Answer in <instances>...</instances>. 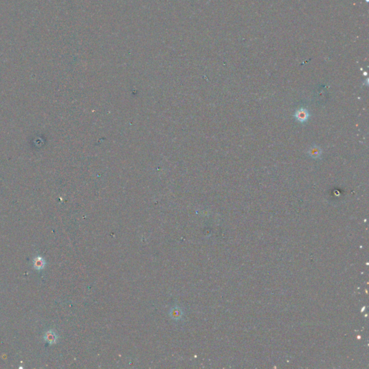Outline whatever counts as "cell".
Here are the masks:
<instances>
[{
	"instance_id": "6da1fadb",
	"label": "cell",
	"mask_w": 369,
	"mask_h": 369,
	"mask_svg": "<svg viewBox=\"0 0 369 369\" xmlns=\"http://www.w3.org/2000/svg\"><path fill=\"white\" fill-rule=\"evenodd\" d=\"M295 118L299 122L304 123V122H305L308 119V118H309V113H308V111L307 110L301 108V109L296 111V113H295Z\"/></svg>"
},
{
	"instance_id": "7a4b0ae2",
	"label": "cell",
	"mask_w": 369,
	"mask_h": 369,
	"mask_svg": "<svg viewBox=\"0 0 369 369\" xmlns=\"http://www.w3.org/2000/svg\"><path fill=\"white\" fill-rule=\"evenodd\" d=\"M309 155L312 157V158L317 159L320 157V155H321V150H320V148L319 147H317V146H314V147H312L310 149H309Z\"/></svg>"
},
{
	"instance_id": "3957f363",
	"label": "cell",
	"mask_w": 369,
	"mask_h": 369,
	"mask_svg": "<svg viewBox=\"0 0 369 369\" xmlns=\"http://www.w3.org/2000/svg\"><path fill=\"white\" fill-rule=\"evenodd\" d=\"M44 260L41 258H36L34 261V266L38 270H41L44 267Z\"/></svg>"
},
{
	"instance_id": "277c9868",
	"label": "cell",
	"mask_w": 369,
	"mask_h": 369,
	"mask_svg": "<svg viewBox=\"0 0 369 369\" xmlns=\"http://www.w3.org/2000/svg\"><path fill=\"white\" fill-rule=\"evenodd\" d=\"M48 335V337H47V340H48V342H54L56 340V335H54V334H52L51 332L50 333H48L47 334Z\"/></svg>"
}]
</instances>
